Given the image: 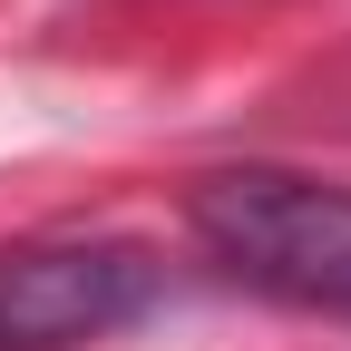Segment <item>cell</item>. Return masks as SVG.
I'll use <instances>...</instances> for the list:
<instances>
[{"mask_svg": "<svg viewBox=\"0 0 351 351\" xmlns=\"http://www.w3.org/2000/svg\"><path fill=\"white\" fill-rule=\"evenodd\" d=\"M156 302V254L117 234L0 244V351H88Z\"/></svg>", "mask_w": 351, "mask_h": 351, "instance_id": "cell-2", "label": "cell"}, {"mask_svg": "<svg viewBox=\"0 0 351 351\" xmlns=\"http://www.w3.org/2000/svg\"><path fill=\"white\" fill-rule=\"evenodd\" d=\"M186 225L234 283L313 302V313H351V186L332 176L225 166L186 195Z\"/></svg>", "mask_w": 351, "mask_h": 351, "instance_id": "cell-1", "label": "cell"}]
</instances>
